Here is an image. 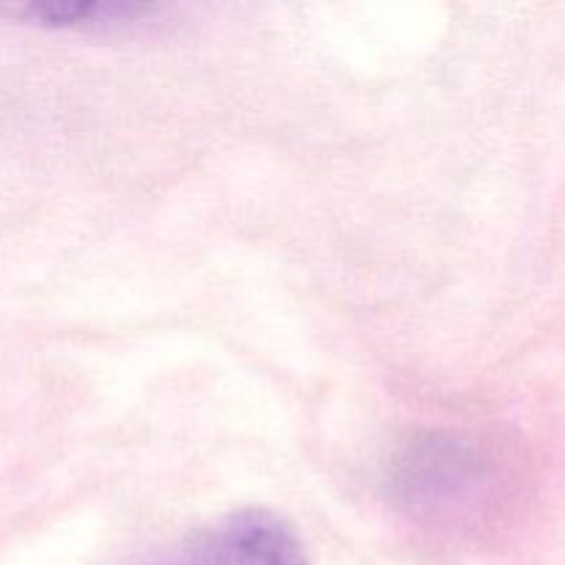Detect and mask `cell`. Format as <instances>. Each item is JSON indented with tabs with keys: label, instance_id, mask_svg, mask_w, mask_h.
Listing matches in <instances>:
<instances>
[{
	"label": "cell",
	"instance_id": "cell-3",
	"mask_svg": "<svg viewBox=\"0 0 565 565\" xmlns=\"http://www.w3.org/2000/svg\"><path fill=\"white\" fill-rule=\"evenodd\" d=\"M469 461L461 452V447L452 445H428L423 456L406 463V475H403V489L412 491L414 497H425V500H445V497H456L463 486L469 483Z\"/></svg>",
	"mask_w": 565,
	"mask_h": 565
},
{
	"label": "cell",
	"instance_id": "cell-2",
	"mask_svg": "<svg viewBox=\"0 0 565 565\" xmlns=\"http://www.w3.org/2000/svg\"><path fill=\"white\" fill-rule=\"evenodd\" d=\"M149 14V6L132 0H33L14 6V17L47 28L114 25Z\"/></svg>",
	"mask_w": 565,
	"mask_h": 565
},
{
	"label": "cell",
	"instance_id": "cell-1",
	"mask_svg": "<svg viewBox=\"0 0 565 565\" xmlns=\"http://www.w3.org/2000/svg\"><path fill=\"white\" fill-rule=\"evenodd\" d=\"M221 544L243 565H307L296 530L270 511H241L215 530Z\"/></svg>",
	"mask_w": 565,
	"mask_h": 565
}]
</instances>
